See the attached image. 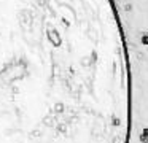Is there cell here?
Returning <instances> with one entry per match:
<instances>
[{"instance_id":"obj_1","label":"cell","mask_w":148,"mask_h":143,"mask_svg":"<svg viewBox=\"0 0 148 143\" xmlns=\"http://www.w3.org/2000/svg\"><path fill=\"white\" fill-rule=\"evenodd\" d=\"M142 43L147 44V46H148V34H145L143 37H142Z\"/></svg>"},{"instance_id":"obj_2","label":"cell","mask_w":148,"mask_h":143,"mask_svg":"<svg viewBox=\"0 0 148 143\" xmlns=\"http://www.w3.org/2000/svg\"><path fill=\"white\" fill-rule=\"evenodd\" d=\"M140 142L142 143H148V137H142L140 135Z\"/></svg>"},{"instance_id":"obj_3","label":"cell","mask_w":148,"mask_h":143,"mask_svg":"<svg viewBox=\"0 0 148 143\" xmlns=\"http://www.w3.org/2000/svg\"><path fill=\"white\" fill-rule=\"evenodd\" d=\"M142 137H148V127H145L143 132H142Z\"/></svg>"}]
</instances>
